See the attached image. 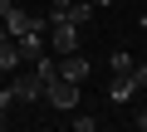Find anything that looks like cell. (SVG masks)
Segmentation results:
<instances>
[{
    "instance_id": "obj_1",
    "label": "cell",
    "mask_w": 147,
    "mask_h": 132,
    "mask_svg": "<svg viewBox=\"0 0 147 132\" xmlns=\"http://www.w3.org/2000/svg\"><path fill=\"white\" fill-rule=\"evenodd\" d=\"M44 98H49L59 113H74V108L84 103V83H69V78H59V74H54V78H49V88H44Z\"/></svg>"
},
{
    "instance_id": "obj_2",
    "label": "cell",
    "mask_w": 147,
    "mask_h": 132,
    "mask_svg": "<svg viewBox=\"0 0 147 132\" xmlns=\"http://www.w3.org/2000/svg\"><path fill=\"white\" fill-rule=\"evenodd\" d=\"M93 74V64L79 54V49H74V54H59V78H69V83H84Z\"/></svg>"
},
{
    "instance_id": "obj_3",
    "label": "cell",
    "mask_w": 147,
    "mask_h": 132,
    "mask_svg": "<svg viewBox=\"0 0 147 132\" xmlns=\"http://www.w3.org/2000/svg\"><path fill=\"white\" fill-rule=\"evenodd\" d=\"M20 64H25L20 39H15V34H0V74H20Z\"/></svg>"
},
{
    "instance_id": "obj_4",
    "label": "cell",
    "mask_w": 147,
    "mask_h": 132,
    "mask_svg": "<svg viewBox=\"0 0 147 132\" xmlns=\"http://www.w3.org/2000/svg\"><path fill=\"white\" fill-rule=\"evenodd\" d=\"M34 20H39V15H30L25 5H10V15H5V29H10V34H25Z\"/></svg>"
},
{
    "instance_id": "obj_5",
    "label": "cell",
    "mask_w": 147,
    "mask_h": 132,
    "mask_svg": "<svg viewBox=\"0 0 147 132\" xmlns=\"http://www.w3.org/2000/svg\"><path fill=\"white\" fill-rule=\"evenodd\" d=\"M132 93H137V88H132V78H118V74H113V83H108V103H127Z\"/></svg>"
},
{
    "instance_id": "obj_6",
    "label": "cell",
    "mask_w": 147,
    "mask_h": 132,
    "mask_svg": "<svg viewBox=\"0 0 147 132\" xmlns=\"http://www.w3.org/2000/svg\"><path fill=\"white\" fill-rule=\"evenodd\" d=\"M108 69H113V74H118V78H127V74H132V69H137V59H132V54H127V49H118V54H113V59H108Z\"/></svg>"
},
{
    "instance_id": "obj_7",
    "label": "cell",
    "mask_w": 147,
    "mask_h": 132,
    "mask_svg": "<svg viewBox=\"0 0 147 132\" xmlns=\"http://www.w3.org/2000/svg\"><path fill=\"white\" fill-rule=\"evenodd\" d=\"M64 10H69L74 25H88V20H93V0H74V5H64Z\"/></svg>"
},
{
    "instance_id": "obj_8",
    "label": "cell",
    "mask_w": 147,
    "mask_h": 132,
    "mask_svg": "<svg viewBox=\"0 0 147 132\" xmlns=\"http://www.w3.org/2000/svg\"><path fill=\"white\" fill-rule=\"evenodd\" d=\"M69 127H74V132H93V127H98V117H88V113H79V108H74Z\"/></svg>"
},
{
    "instance_id": "obj_9",
    "label": "cell",
    "mask_w": 147,
    "mask_h": 132,
    "mask_svg": "<svg viewBox=\"0 0 147 132\" xmlns=\"http://www.w3.org/2000/svg\"><path fill=\"white\" fill-rule=\"evenodd\" d=\"M127 78H132V88H147V64H137V69H132Z\"/></svg>"
},
{
    "instance_id": "obj_10",
    "label": "cell",
    "mask_w": 147,
    "mask_h": 132,
    "mask_svg": "<svg viewBox=\"0 0 147 132\" xmlns=\"http://www.w3.org/2000/svg\"><path fill=\"white\" fill-rule=\"evenodd\" d=\"M10 5H15V0H0V20H5V15H10Z\"/></svg>"
},
{
    "instance_id": "obj_11",
    "label": "cell",
    "mask_w": 147,
    "mask_h": 132,
    "mask_svg": "<svg viewBox=\"0 0 147 132\" xmlns=\"http://www.w3.org/2000/svg\"><path fill=\"white\" fill-rule=\"evenodd\" d=\"M108 5H118V0H93V10H108Z\"/></svg>"
},
{
    "instance_id": "obj_12",
    "label": "cell",
    "mask_w": 147,
    "mask_h": 132,
    "mask_svg": "<svg viewBox=\"0 0 147 132\" xmlns=\"http://www.w3.org/2000/svg\"><path fill=\"white\" fill-rule=\"evenodd\" d=\"M132 122H137V127H142V132H147V113H137V117H132Z\"/></svg>"
},
{
    "instance_id": "obj_13",
    "label": "cell",
    "mask_w": 147,
    "mask_h": 132,
    "mask_svg": "<svg viewBox=\"0 0 147 132\" xmlns=\"http://www.w3.org/2000/svg\"><path fill=\"white\" fill-rule=\"evenodd\" d=\"M49 5H74V0H49Z\"/></svg>"
},
{
    "instance_id": "obj_14",
    "label": "cell",
    "mask_w": 147,
    "mask_h": 132,
    "mask_svg": "<svg viewBox=\"0 0 147 132\" xmlns=\"http://www.w3.org/2000/svg\"><path fill=\"white\" fill-rule=\"evenodd\" d=\"M0 127H5V108H0Z\"/></svg>"
}]
</instances>
